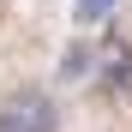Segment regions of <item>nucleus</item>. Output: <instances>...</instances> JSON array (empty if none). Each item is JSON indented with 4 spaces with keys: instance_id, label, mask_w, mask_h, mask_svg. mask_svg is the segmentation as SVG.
I'll return each mask as SVG.
<instances>
[{
    "instance_id": "1",
    "label": "nucleus",
    "mask_w": 132,
    "mask_h": 132,
    "mask_svg": "<svg viewBox=\"0 0 132 132\" xmlns=\"http://www.w3.org/2000/svg\"><path fill=\"white\" fill-rule=\"evenodd\" d=\"M54 126H60V108L42 90H24L0 108V132H54Z\"/></svg>"
},
{
    "instance_id": "2",
    "label": "nucleus",
    "mask_w": 132,
    "mask_h": 132,
    "mask_svg": "<svg viewBox=\"0 0 132 132\" xmlns=\"http://www.w3.org/2000/svg\"><path fill=\"white\" fill-rule=\"evenodd\" d=\"M90 72H96V48H90V42H66V54H60V78H66V84H84Z\"/></svg>"
},
{
    "instance_id": "3",
    "label": "nucleus",
    "mask_w": 132,
    "mask_h": 132,
    "mask_svg": "<svg viewBox=\"0 0 132 132\" xmlns=\"http://www.w3.org/2000/svg\"><path fill=\"white\" fill-rule=\"evenodd\" d=\"M114 12H120V0H78V6H72L78 24H108Z\"/></svg>"
}]
</instances>
